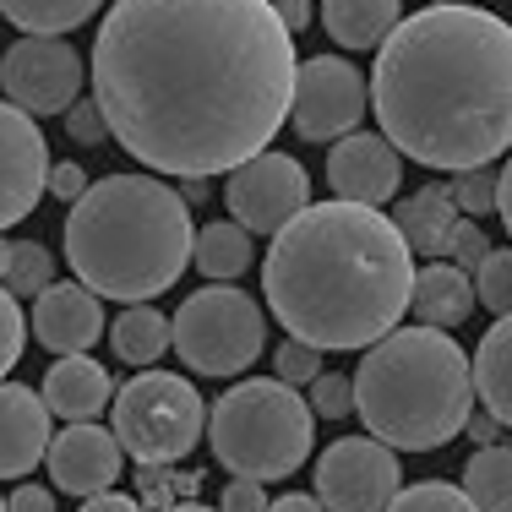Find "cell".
I'll return each instance as SVG.
<instances>
[{
    "label": "cell",
    "mask_w": 512,
    "mask_h": 512,
    "mask_svg": "<svg viewBox=\"0 0 512 512\" xmlns=\"http://www.w3.org/2000/svg\"><path fill=\"white\" fill-rule=\"evenodd\" d=\"M295 66L267 0H120L93 39V104L142 169L207 186L267 153Z\"/></svg>",
    "instance_id": "1"
},
{
    "label": "cell",
    "mask_w": 512,
    "mask_h": 512,
    "mask_svg": "<svg viewBox=\"0 0 512 512\" xmlns=\"http://www.w3.org/2000/svg\"><path fill=\"white\" fill-rule=\"evenodd\" d=\"M371 104L398 158L425 169L496 164L512 148V28L480 6H425L376 50Z\"/></svg>",
    "instance_id": "2"
},
{
    "label": "cell",
    "mask_w": 512,
    "mask_h": 512,
    "mask_svg": "<svg viewBox=\"0 0 512 512\" xmlns=\"http://www.w3.org/2000/svg\"><path fill=\"white\" fill-rule=\"evenodd\" d=\"M262 295L295 344L376 349L414 295V256L376 207L311 202L262 262Z\"/></svg>",
    "instance_id": "3"
},
{
    "label": "cell",
    "mask_w": 512,
    "mask_h": 512,
    "mask_svg": "<svg viewBox=\"0 0 512 512\" xmlns=\"http://www.w3.org/2000/svg\"><path fill=\"white\" fill-rule=\"evenodd\" d=\"M191 207L158 175H104L66 213V262L99 300L148 306L191 267Z\"/></svg>",
    "instance_id": "4"
},
{
    "label": "cell",
    "mask_w": 512,
    "mask_h": 512,
    "mask_svg": "<svg viewBox=\"0 0 512 512\" xmlns=\"http://www.w3.org/2000/svg\"><path fill=\"white\" fill-rule=\"evenodd\" d=\"M349 382H355V414L365 420L371 442L398 453H436L474 414V371L463 360V344L420 322L365 349Z\"/></svg>",
    "instance_id": "5"
},
{
    "label": "cell",
    "mask_w": 512,
    "mask_h": 512,
    "mask_svg": "<svg viewBox=\"0 0 512 512\" xmlns=\"http://www.w3.org/2000/svg\"><path fill=\"white\" fill-rule=\"evenodd\" d=\"M311 436H316L311 404L278 376H246L207 409L213 458L235 480H251V485L289 480L311 458Z\"/></svg>",
    "instance_id": "6"
},
{
    "label": "cell",
    "mask_w": 512,
    "mask_h": 512,
    "mask_svg": "<svg viewBox=\"0 0 512 512\" xmlns=\"http://www.w3.org/2000/svg\"><path fill=\"white\" fill-rule=\"evenodd\" d=\"M202 393L175 371H142L131 376L115 393V425L109 436L120 442V453H131L142 469H158V463H180L191 447L202 442Z\"/></svg>",
    "instance_id": "7"
},
{
    "label": "cell",
    "mask_w": 512,
    "mask_h": 512,
    "mask_svg": "<svg viewBox=\"0 0 512 512\" xmlns=\"http://www.w3.org/2000/svg\"><path fill=\"white\" fill-rule=\"evenodd\" d=\"M169 338H175L169 349L186 360V371L240 376L246 365H256V355L267 344V316L246 289L207 284L191 300H180L175 322H169Z\"/></svg>",
    "instance_id": "8"
},
{
    "label": "cell",
    "mask_w": 512,
    "mask_h": 512,
    "mask_svg": "<svg viewBox=\"0 0 512 512\" xmlns=\"http://www.w3.org/2000/svg\"><path fill=\"white\" fill-rule=\"evenodd\" d=\"M365 109H371V77H360L355 60L344 55H311L295 66V99L289 120L306 142H344L360 131Z\"/></svg>",
    "instance_id": "9"
},
{
    "label": "cell",
    "mask_w": 512,
    "mask_h": 512,
    "mask_svg": "<svg viewBox=\"0 0 512 512\" xmlns=\"http://www.w3.org/2000/svg\"><path fill=\"white\" fill-rule=\"evenodd\" d=\"M224 207H229V224L235 229L278 240L311 207V175L300 158L267 148L224 180Z\"/></svg>",
    "instance_id": "10"
},
{
    "label": "cell",
    "mask_w": 512,
    "mask_h": 512,
    "mask_svg": "<svg viewBox=\"0 0 512 512\" xmlns=\"http://www.w3.org/2000/svg\"><path fill=\"white\" fill-rule=\"evenodd\" d=\"M404 491L398 453L371 436H344L316 458V502L327 512H387Z\"/></svg>",
    "instance_id": "11"
},
{
    "label": "cell",
    "mask_w": 512,
    "mask_h": 512,
    "mask_svg": "<svg viewBox=\"0 0 512 512\" xmlns=\"http://www.w3.org/2000/svg\"><path fill=\"white\" fill-rule=\"evenodd\" d=\"M82 55L66 39H17L0 55V88L22 115H66L82 99Z\"/></svg>",
    "instance_id": "12"
},
{
    "label": "cell",
    "mask_w": 512,
    "mask_h": 512,
    "mask_svg": "<svg viewBox=\"0 0 512 512\" xmlns=\"http://www.w3.org/2000/svg\"><path fill=\"white\" fill-rule=\"evenodd\" d=\"M44 186H50V148L44 131L33 126L22 109L0 99V229L22 224L39 207Z\"/></svg>",
    "instance_id": "13"
},
{
    "label": "cell",
    "mask_w": 512,
    "mask_h": 512,
    "mask_svg": "<svg viewBox=\"0 0 512 512\" xmlns=\"http://www.w3.org/2000/svg\"><path fill=\"white\" fill-rule=\"evenodd\" d=\"M327 186H333V202L382 207L404 186V158L382 131H355V137L333 142V153H327Z\"/></svg>",
    "instance_id": "14"
},
{
    "label": "cell",
    "mask_w": 512,
    "mask_h": 512,
    "mask_svg": "<svg viewBox=\"0 0 512 512\" xmlns=\"http://www.w3.org/2000/svg\"><path fill=\"white\" fill-rule=\"evenodd\" d=\"M44 463L55 474V491L82 496V502L115 491V480L126 474V453H120V442L104 425H66V431H55Z\"/></svg>",
    "instance_id": "15"
},
{
    "label": "cell",
    "mask_w": 512,
    "mask_h": 512,
    "mask_svg": "<svg viewBox=\"0 0 512 512\" xmlns=\"http://www.w3.org/2000/svg\"><path fill=\"white\" fill-rule=\"evenodd\" d=\"M104 333V300L82 284H55L33 300V338L50 349L55 360L88 355Z\"/></svg>",
    "instance_id": "16"
},
{
    "label": "cell",
    "mask_w": 512,
    "mask_h": 512,
    "mask_svg": "<svg viewBox=\"0 0 512 512\" xmlns=\"http://www.w3.org/2000/svg\"><path fill=\"white\" fill-rule=\"evenodd\" d=\"M50 409L33 387L0 382V480H22L50 453Z\"/></svg>",
    "instance_id": "17"
},
{
    "label": "cell",
    "mask_w": 512,
    "mask_h": 512,
    "mask_svg": "<svg viewBox=\"0 0 512 512\" xmlns=\"http://www.w3.org/2000/svg\"><path fill=\"white\" fill-rule=\"evenodd\" d=\"M39 398H44V409L60 414L66 425H93L109 404H115V382H109V371L99 360L71 355V360L50 365V376L39 382Z\"/></svg>",
    "instance_id": "18"
},
{
    "label": "cell",
    "mask_w": 512,
    "mask_h": 512,
    "mask_svg": "<svg viewBox=\"0 0 512 512\" xmlns=\"http://www.w3.org/2000/svg\"><path fill=\"white\" fill-rule=\"evenodd\" d=\"M316 17H322L327 39H338L344 50H382L409 11L398 0H327Z\"/></svg>",
    "instance_id": "19"
},
{
    "label": "cell",
    "mask_w": 512,
    "mask_h": 512,
    "mask_svg": "<svg viewBox=\"0 0 512 512\" xmlns=\"http://www.w3.org/2000/svg\"><path fill=\"white\" fill-rule=\"evenodd\" d=\"M458 202H453V191L447 186H420L414 197L398 202V213H393V229L404 235V246L409 256L420 251V256H442L447 251V235L458 229Z\"/></svg>",
    "instance_id": "20"
},
{
    "label": "cell",
    "mask_w": 512,
    "mask_h": 512,
    "mask_svg": "<svg viewBox=\"0 0 512 512\" xmlns=\"http://www.w3.org/2000/svg\"><path fill=\"white\" fill-rule=\"evenodd\" d=\"M409 311L420 316V327H436V333H447V327H458L463 316L474 311V284L458 273V267L431 262V267H420V273H414Z\"/></svg>",
    "instance_id": "21"
},
{
    "label": "cell",
    "mask_w": 512,
    "mask_h": 512,
    "mask_svg": "<svg viewBox=\"0 0 512 512\" xmlns=\"http://www.w3.org/2000/svg\"><path fill=\"white\" fill-rule=\"evenodd\" d=\"M469 371H474V398L485 404V414L496 425H512V316L491 322V333L480 338Z\"/></svg>",
    "instance_id": "22"
},
{
    "label": "cell",
    "mask_w": 512,
    "mask_h": 512,
    "mask_svg": "<svg viewBox=\"0 0 512 512\" xmlns=\"http://www.w3.org/2000/svg\"><path fill=\"white\" fill-rule=\"evenodd\" d=\"M109 344H115V355L126 360V365H158L169 355V316L158 311V306H126L115 316V327H109Z\"/></svg>",
    "instance_id": "23"
},
{
    "label": "cell",
    "mask_w": 512,
    "mask_h": 512,
    "mask_svg": "<svg viewBox=\"0 0 512 512\" xmlns=\"http://www.w3.org/2000/svg\"><path fill=\"white\" fill-rule=\"evenodd\" d=\"M0 17L28 39H66L71 28L99 17V6L93 0H0Z\"/></svg>",
    "instance_id": "24"
},
{
    "label": "cell",
    "mask_w": 512,
    "mask_h": 512,
    "mask_svg": "<svg viewBox=\"0 0 512 512\" xmlns=\"http://www.w3.org/2000/svg\"><path fill=\"white\" fill-rule=\"evenodd\" d=\"M463 496L474 512H512V447H480L463 463Z\"/></svg>",
    "instance_id": "25"
},
{
    "label": "cell",
    "mask_w": 512,
    "mask_h": 512,
    "mask_svg": "<svg viewBox=\"0 0 512 512\" xmlns=\"http://www.w3.org/2000/svg\"><path fill=\"white\" fill-rule=\"evenodd\" d=\"M191 262H197L207 278L229 284V278H240L251 267V235H246V229H235L229 218H224V224H202L197 240H191Z\"/></svg>",
    "instance_id": "26"
},
{
    "label": "cell",
    "mask_w": 512,
    "mask_h": 512,
    "mask_svg": "<svg viewBox=\"0 0 512 512\" xmlns=\"http://www.w3.org/2000/svg\"><path fill=\"white\" fill-rule=\"evenodd\" d=\"M0 289L11 300H39L44 289H55V256L39 240H17L6 256V273H0Z\"/></svg>",
    "instance_id": "27"
},
{
    "label": "cell",
    "mask_w": 512,
    "mask_h": 512,
    "mask_svg": "<svg viewBox=\"0 0 512 512\" xmlns=\"http://www.w3.org/2000/svg\"><path fill=\"white\" fill-rule=\"evenodd\" d=\"M474 306L496 311V322L512 316V246L491 251L480 262V273H474Z\"/></svg>",
    "instance_id": "28"
},
{
    "label": "cell",
    "mask_w": 512,
    "mask_h": 512,
    "mask_svg": "<svg viewBox=\"0 0 512 512\" xmlns=\"http://www.w3.org/2000/svg\"><path fill=\"white\" fill-rule=\"evenodd\" d=\"M387 512H474L469 496L458 491V485L447 480H425V485H404V491L393 496V507Z\"/></svg>",
    "instance_id": "29"
},
{
    "label": "cell",
    "mask_w": 512,
    "mask_h": 512,
    "mask_svg": "<svg viewBox=\"0 0 512 512\" xmlns=\"http://www.w3.org/2000/svg\"><path fill=\"white\" fill-rule=\"evenodd\" d=\"M491 251H496V246L480 235V224H469V218H458V229L447 235V251H442V256H447V267H458V273L474 284V273H480V262H485Z\"/></svg>",
    "instance_id": "30"
},
{
    "label": "cell",
    "mask_w": 512,
    "mask_h": 512,
    "mask_svg": "<svg viewBox=\"0 0 512 512\" xmlns=\"http://www.w3.org/2000/svg\"><path fill=\"white\" fill-rule=\"evenodd\" d=\"M22 349H28V322H22V306L0 289V382L11 376V365L22 360Z\"/></svg>",
    "instance_id": "31"
},
{
    "label": "cell",
    "mask_w": 512,
    "mask_h": 512,
    "mask_svg": "<svg viewBox=\"0 0 512 512\" xmlns=\"http://www.w3.org/2000/svg\"><path fill=\"white\" fill-rule=\"evenodd\" d=\"M311 414H327V420H344V414H355V382L349 376H316L311 382Z\"/></svg>",
    "instance_id": "32"
},
{
    "label": "cell",
    "mask_w": 512,
    "mask_h": 512,
    "mask_svg": "<svg viewBox=\"0 0 512 512\" xmlns=\"http://www.w3.org/2000/svg\"><path fill=\"white\" fill-rule=\"evenodd\" d=\"M453 202L463 213H496V169H469V175H453Z\"/></svg>",
    "instance_id": "33"
},
{
    "label": "cell",
    "mask_w": 512,
    "mask_h": 512,
    "mask_svg": "<svg viewBox=\"0 0 512 512\" xmlns=\"http://www.w3.org/2000/svg\"><path fill=\"white\" fill-rule=\"evenodd\" d=\"M322 376V355H316L311 344H278V382L284 387H306V382H316Z\"/></svg>",
    "instance_id": "34"
},
{
    "label": "cell",
    "mask_w": 512,
    "mask_h": 512,
    "mask_svg": "<svg viewBox=\"0 0 512 512\" xmlns=\"http://www.w3.org/2000/svg\"><path fill=\"white\" fill-rule=\"evenodd\" d=\"M66 131H71V142H82V148H99V142L109 137L104 115H99V104H93V99H77L66 109Z\"/></svg>",
    "instance_id": "35"
},
{
    "label": "cell",
    "mask_w": 512,
    "mask_h": 512,
    "mask_svg": "<svg viewBox=\"0 0 512 512\" xmlns=\"http://www.w3.org/2000/svg\"><path fill=\"white\" fill-rule=\"evenodd\" d=\"M44 191H55L60 202L77 207L82 197H88V169H82V164H50V186H44Z\"/></svg>",
    "instance_id": "36"
},
{
    "label": "cell",
    "mask_w": 512,
    "mask_h": 512,
    "mask_svg": "<svg viewBox=\"0 0 512 512\" xmlns=\"http://www.w3.org/2000/svg\"><path fill=\"white\" fill-rule=\"evenodd\" d=\"M218 512H267L262 485H251V480H229V485H224V502H218Z\"/></svg>",
    "instance_id": "37"
},
{
    "label": "cell",
    "mask_w": 512,
    "mask_h": 512,
    "mask_svg": "<svg viewBox=\"0 0 512 512\" xmlns=\"http://www.w3.org/2000/svg\"><path fill=\"white\" fill-rule=\"evenodd\" d=\"M6 512H55V491H44V485H17V491L6 496Z\"/></svg>",
    "instance_id": "38"
},
{
    "label": "cell",
    "mask_w": 512,
    "mask_h": 512,
    "mask_svg": "<svg viewBox=\"0 0 512 512\" xmlns=\"http://www.w3.org/2000/svg\"><path fill=\"white\" fill-rule=\"evenodd\" d=\"M463 436H469L474 447H502V425H496L485 409H474V414H469V425H463Z\"/></svg>",
    "instance_id": "39"
},
{
    "label": "cell",
    "mask_w": 512,
    "mask_h": 512,
    "mask_svg": "<svg viewBox=\"0 0 512 512\" xmlns=\"http://www.w3.org/2000/svg\"><path fill=\"white\" fill-rule=\"evenodd\" d=\"M496 218H502L507 235H512V158H507V169H496Z\"/></svg>",
    "instance_id": "40"
},
{
    "label": "cell",
    "mask_w": 512,
    "mask_h": 512,
    "mask_svg": "<svg viewBox=\"0 0 512 512\" xmlns=\"http://www.w3.org/2000/svg\"><path fill=\"white\" fill-rule=\"evenodd\" d=\"M82 512H142V502L137 496H120V491H104L93 502H82Z\"/></svg>",
    "instance_id": "41"
},
{
    "label": "cell",
    "mask_w": 512,
    "mask_h": 512,
    "mask_svg": "<svg viewBox=\"0 0 512 512\" xmlns=\"http://www.w3.org/2000/svg\"><path fill=\"white\" fill-rule=\"evenodd\" d=\"M273 11H278V22H284V33H300V28H306V22L316 17L306 0H289V6H273Z\"/></svg>",
    "instance_id": "42"
},
{
    "label": "cell",
    "mask_w": 512,
    "mask_h": 512,
    "mask_svg": "<svg viewBox=\"0 0 512 512\" xmlns=\"http://www.w3.org/2000/svg\"><path fill=\"white\" fill-rule=\"evenodd\" d=\"M267 512H327L316 496H300V491H289V496H278V502H267Z\"/></svg>",
    "instance_id": "43"
},
{
    "label": "cell",
    "mask_w": 512,
    "mask_h": 512,
    "mask_svg": "<svg viewBox=\"0 0 512 512\" xmlns=\"http://www.w3.org/2000/svg\"><path fill=\"white\" fill-rule=\"evenodd\" d=\"M164 512H213V507H202V502H180V507H164Z\"/></svg>",
    "instance_id": "44"
},
{
    "label": "cell",
    "mask_w": 512,
    "mask_h": 512,
    "mask_svg": "<svg viewBox=\"0 0 512 512\" xmlns=\"http://www.w3.org/2000/svg\"><path fill=\"white\" fill-rule=\"evenodd\" d=\"M6 256H11V246H6V240H0V273H6Z\"/></svg>",
    "instance_id": "45"
},
{
    "label": "cell",
    "mask_w": 512,
    "mask_h": 512,
    "mask_svg": "<svg viewBox=\"0 0 512 512\" xmlns=\"http://www.w3.org/2000/svg\"><path fill=\"white\" fill-rule=\"evenodd\" d=\"M0 512H6V496H0Z\"/></svg>",
    "instance_id": "46"
}]
</instances>
